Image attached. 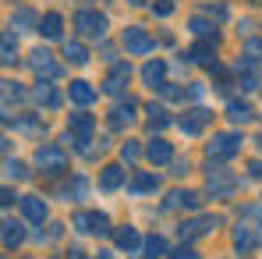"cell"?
I'll use <instances>...</instances> for the list:
<instances>
[{
    "mask_svg": "<svg viewBox=\"0 0 262 259\" xmlns=\"http://www.w3.org/2000/svg\"><path fill=\"white\" fill-rule=\"evenodd\" d=\"M234 188H237L234 174H227V167H220L216 160H209V174H206V192H209L213 199H230V195H234Z\"/></svg>",
    "mask_w": 262,
    "mask_h": 259,
    "instance_id": "obj_1",
    "label": "cell"
},
{
    "mask_svg": "<svg viewBox=\"0 0 262 259\" xmlns=\"http://www.w3.org/2000/svg\"><path fill=\"white\" fill-rule=\"evenodd\" d=\"M241 135L237 131H220V135H213V142H206V156L209 160H230V156H237L241 153Z\"/></svg>",
    "mask_w": 262,
    "mask_h": 259,
    "instance_id": "obj_2",
    "label": "cell"
},
{
    "mask_svg": "<svg viewBox=\"0 0 262 259\" xmlns=\"http://www.w3.org/2000/svg\"><path fill=\"white\" fill-rule=\"evenodd\" d=\"M36 167L43 174H50V177L53 174H64L68 171V153L60 146H39L36 149Z\"/></svg>",
    "mask_w": 262,
    "mask_h": 259,
    "instance_id": "obj_3",
    "label": "cell"
},
{
    "mask_svg": "<svg viewBox=\"0 0 262 259\" xmlns=\"http://www.w3.org/2000/svg\"><path fill=\"white\" fill-rule=\"evenodd\" d=\"M234 75H237V86L245 89V92H255L262 86V75H259V61H252L248 53H241L237 61H234Z\"/></svg>",
    "mask_w": 262,
    "mask_h": 259,
    "instance_id": "obj_4",
    "label": "cell"
},
{
    "mask_svg": "<svg viewBox=\"0 0 262 259\" xmlns=\"http://www.w3.org/2000/svg\"><path fill=\"white\" fill-rule=\"evenodd\" d=\"M92 131H96V117L92 114H71L68 117V138L64 142H75L82 149L85 142H92Z\"/></svg>",
    "mask_w": 262,
    "mask_h": 259,
    "instance_id": "obj_5",
    "label": "cell"
},
{
    "mask_svg": "<svg viewBox=\"0 0 262 259\" xmlns=\"http://www.w3.org/2000/svg\"><path fill=\"white\" fill-rule=\"evenodd\" d=\"M75 29H78L82 36L103 39V36H106V14H99V11H89V7H82V11L75 14Z\"/></svg>",
    "mask_w": 262,
    "mask_h": 259,
    "instance_id": "obj_6",
    "label": "cell"
},
{
    "mask_svg": "<svg viewBox=\"0 0 262 259\" xmlns=\"http://www.w3.org/2000/svg\"><path fill=\"white\" fill-rule=\"evenodd\" d=\"M121 43H124V50L135 53V57H142V53H152V50H156V39H152L142 25H128V29H124V36H121Z\"/></svg>",
    "mask_w": 262,
    "mask_h": 259,
    "instance_id": "obj_7",
    "label": "cell"
},
{
    "mask_svg": "<svg viewBox=\"0 0 262 259\" xmlns=\"http://www.w3.org/2000/svg\"><path fill=\"white\" fill-rule=\"evenodd\" d=\"M135 114H138V103L131 99V96H124V99H117L114 103V110H110V128L124 131L135 125Z\"/></svg>",
    "mask_w": 262,
    "mask_h": 259,
    "instance_id": "obj_8",
    "label": "cell"
},
{
    "mask_svg": "<svg viewBox=\"0 0 262 259\" xmlns=\"http://www.w3.org/2000/svg\"><path fill=\"white\" fill-rule=\"evenodd\" d=\"M213 121V114L209 110H202V107H195V110H188L181 121H177V128L184 131V135H202V128Z\"/></svg>",
    "mask_w": 262,
    "mask_h": 259,
    "instance_id": "obj_9",
    "label": "cell"
},
{
    "mask_svg": "<svg viewBox=\"0 0 262 259\" xmlns=\"http://www.w3.org/2000/svg\"><path fill=\"white\" fill-rule=\"evenodd\" d=\"M29 68H32L39 78H57V75H60V68H57L53 53H46V50H32V57H29Z\"/></svg>",
    "mask_w": 262,
    "mask_h": 259,
    "instance_id": "obj_10",
    "label": "cell"
},
{
    "mask_svg": "<svg viewBox=\"0 0 262 259\" xmlns=\"http://www.w3.org/2000/svg\"><path fill=\"white\" fill-rule=\"evenodd\" d=\"M128 78H131V64H114L110 68V75H106V82H103V92H110V96H121L124 92V86H128Z\"/></svg>",
    "mask_w": 262,
    "mask_h": 259,
    "instance_id": "obj_11",
    "label": "cell"
},
{
    "mask_svg": "<svg viewBox=\"0 0 262 259\" xmlns=\"http://www.w3.org/2000/svg\"><path fill=\"white\" fill-rule=\"evenodd\" d=\"M145 156H149V164H152V167L174 164V146H170L167 138H152V142L145 146Z\"/></svg>",
    "mask_w": 262,
    "mask_h": 259,
    "instance_id": "obj_12",
    "label": "cell"
},
{
    "mask_svg": "<svg viewBox=\"0 0 262 259\" xmlns=\"http://www.w3.org/2000/svg\"><path fill=\"white\" fill-rule=\"evenodd\" d=\"M199 206H202V199L191 188H174L167 195V210H199Z\"/></svg>",
    "mask_w": 262,
    "mask_h": 259,
    "instance_id": "obj_13",
    "label": "cell"
},
{
    "mask_svg": "<svg viewBox=\"0 0 262 259\" xmlns=\"http://www.w3.org/2000/svg\"><path fill=\"white\" fill-rule=\"evenodd\" d=\"M32 99H36L39 107H46V110H57V107H60V92L50 86V78H39V82H36V89H32Z\"/></svg>",
    "mask_w": 262,
    "mask_h": 259,
    "instance_id": "obj_14",
    "label": "cell"
},
{
    "mask_svg": "<svg viewBox=\"0 0 262 259\" xmlns=\"http://www.w3.org/2000/svg\"><path fill=\"white\" fill-rule=\"evenodd\" d=\"M255 245H259V234H255V227H248V224H237V227H234V249H237L241 256H248Z\"/></svg>",
    "mask_w": 262,
    "mask_h": 259,
    "instance_id": "obj_15",
    "label": "cell"
},
{
    "mask_svg": "<svg viewBox=\"0 0 262 259\" xmlns=\"http://www.w3.org/2000/svg\"><path fill=\"white\" fill-rule=\"evenodd\" d=\"M188 57H191L195 64H206V68H213V64H216V43H213V39H199V43L188 50Z\"/></svg>",
    "mask_w": 262,
    "mask_h": 259,
    "instance_id": "obj_16",
    "label": "cell"
},
{
    "mask_svg": "<svg viewBox=\"0 0 262 259\" xmlns=\"http://www.w3.org/2000/svg\"><path fill=\"white\" fill-rule=\"evenodd\" d=\"M18 203H21L25 220H32V224H43V220H46V203L39 199V195H21Z\"/></svg>",
    "mask_w": 262,
    "mask_h": 259,
    "instance_id": "obj_17",
    "label": "cell"
},
{
    "mask_svg": "<svg viewBox=\"0 0 262 259\" xmlns=\"http://www.w3.org/2000/svg\"><path fill=\"white\" fill-rule=\"evenodd\" d=\"M163 75H167V64H163V61H149V64L142 68V82L152 89V92L163 89Z\"/></svg>",
    "mask_w": 262,
    "mask_h": 259,
    "instance_id": "obj_18",
    "label": "cell"
},
{
    "mask_svg": "<svg viewBox=\"0 0 262 259\" xmlns=\"http://www.w3.org/2000/svg\"><path fill=\"white\" fill-rule=\"evenodd\" d=\"M114 242H117V249H121V252H135V249L142 245V234H138L135 227L124 224V227H114Z\"/></svg>",
    "mask_w": 262,
    "mask_h": 259,
    "instance_id": "obj_19",
    "label": "cell"
},
{
    "mask_svg": "<svg viewBox=\"0 0 262 259\" xmlns=\"http://www.w3.org/2000/svg\"><path fill=\"white\" fill-rule=\"evenodd\" d=\"M128 188L135 192V195H145V192H156L160 188V177L156 174H149V171H138L135 177L128 181Z\"/></svg>",
    "mask_w": 262,
    "mask_h": 259,
    "instance_id": "obj_20",
    "label": "cell"
},
{
    "mask_svg": "<svg viewBox=\"0 0 262 259\" xmlns=\"http://www.w3.org/2000/svg\"><path fill=\"white\" fill-rule=\"evenodd\" d=\"M121 185H124V167H117V164L103 167V174H99V188L103 192H117Z\"/></svg>",
    "mask_w": 262,
    "mask_h": 259,
    "instance_id": "obj_21",
    "label": "cell"
},
{
    "mask_svg": "<svg viewBox=\"0 0 262 259\" xmlns=\"http://www.w3.org/2000/svg\"><path fill=\"white\" fill-rule=\"evenodd\" d=\"M68 96H71V103H78V107H89V103L96 99V89L89 86V82H82V78H78V82H71V86H68Z\"/></svg>",
    "mask_w": 262,
    "mask_h": 259,
    "instance_id": "obj_22",
    "label": "cell"
},
{
    "mask_svg": "<svg viewBox=\"0 0 262 259\" xmlns=\"http://www.w3.org/2000/svg\"><path fill=\"white\" fill-rule=\"evenodd\" d=\"M21 242H25V227L7 216V220H4V249H18Z\"/></svg>",
    "mask_w": 262,
    "mask_h": 259,
    "instance_id": "obj_23",
    "label": "cell"
},
{
    "mask_svg": "<svg viewBox=\"0 0 262 259\" xmlns=\"http://www.w3.org/2000/svg\"><path fill=\"white\" fill-rule=\"evenodd\" d=\"M39 32H43L46 39H60V32H64V18H60L57 11L43 14V22H39Z\"/></svg>",
    "mask_w": 262,
    "mask_h": 259,
    "instance_id": "obj_24",
    "label": "cell"
},
{
    "mask_svg": "<svg viewBox=\"0 0 262 259\" xmlns=\"http://www.w3.org/2000/svg\"><path fill=\"white\" fill-rule=\"evenodd\" d=\"M227 117H230L234 125H248V121L255 117V110H252L248 103H241V99H230V103H227Z\"/></svg>",
    "mask_w": 262,
    "mask_h": 259,
    "instance_id": "obj_25",
    "label": "cell"
},
{
    "mask_svg": "<svg viewBox=\"0 0 262 259\" xmlns=\"http://www.w3.org/2000/svg\"><path fill=\"white\" fill-rule=\"evenodd\" d=\"M145 114H149V131H163V128H170V114L160 107V103H149L145 107Z\"/></svg>",
    "mask_w": 262,
    "mask_h": 259,
    "instance_id": "obj_26",
    "label": "cell"
},
{
    "mask_svg": "<svg viewBox=\"0 0 262 259\" xmlns=\"http://www.w3.org/2000/svg\"><path fill=\"white\" fill-rule=\"evenodd\" d=\"M188 29H191V32L199 36V39H213V43L220 39L216 25H213V22H206V18H191V22H188Z\"/></svg>",
    "mask_w": 262,
    "mask_h": 259,
    "instance_id": "obj_27",
    "label": "cell"
},
{
    "mask_svg": "<svg viewBox=\"0 0 262 259\" xmlns=\"http://www.w3.org/2000/svg\"><path fill=\"white\" fill-rule=\"evenodd\" d=\"M64 57H68L71 64H89V50H85V43H78V39H68V43H64Z\"/></svg>",
    "mask_w": 262,
    "mask_h": 259,
    "instance_id": "obj_28",
    "label": "cell"
},
{
    "mask_svg": "<svg viewBox=\"0 0 262 259\" xmlns=\"http://www.w3.org/2000/svg\"><path fill=\"white\" fill-rule=\"evenodd\" d=\"M142 249H145V259H160V256H167V242H163L160 234H149V238L142 242Z\"/></svg>",
    "mask_w": 262,
    "mask_h": 259,
    "instance_id": "obj_29",
    "label": "cell"
},
{
    "mask_svg": "<svg viewBox=\"0 0 262 259\" xmlns=\"http://www.w3.org/2000/svg\"><path fill=\"white\" fill-rule=\"evenodd\" d=\"M89 234H114L106 213H89Z\"/></svg>",
    "mask_w": 262,
    "mask_h": 259,
    "instance_id": "obj_30",
    "label": "cell"
},
{
    "mask_svg": "<svg viewBox=\"0 0 262 259\" xmlns=\"http://www.w3.org/2000/svg\"><path fill=\"white\" fill-rule=\"evenodd\" d=\"M14 57H18L14 36H11V32H4V39H0V61H4V64H14Z\"/></svg>",
    "mask_w": 262,
    "mask_h": 259,
    "instance_id": "obj_31",
    "label": "cell"
},
{
    "mask_svg": "<svg viewBox=\"0 0 262 259\" xmlns=\"http://www.w3.org/2000/svg\"><path fill=\"white\" fill-rule=\"evenodd\" d=\"M4 171H7V177H14V181H25V177H29V167H25L21 160H7Z\"/></svg>",
    "mask_w": 262,
    "mask_h": 259,
    "instance_id": "obj_32",
    "label": "cell"
},
{
    "mask_svg": "<svg viewBox=\"0 0 262 259\" xmlns=\"http://www.w3.org/2000/svg\"><path fill=\"white\" fill-rule=\"evenodd\" d=\"M177 234H181V242H191V238H199V234H202V224H199V220H188V224H181V227H177Z\"/></svg>",
    "mask_w": 262,
    "mask_h": 259,
    "instance_id": "obj_33",
    "label": "cell"
},
{
    "mask_svg": "<svg viewBox=\"0 0 262 259\" xmlns=\"http://www.w3.org/2000/svg\"><path fill=\"white\" fill-rule=\"evenodd\" d=\"M11 99H14V103H18V99H25V89L7 78V82H4V103H11Z\"/></svg>",
    "mask_w": 262,
    "mask_h": 259,
    "instance_id": "obj_34",
    "label": "cell"
},
{
    "mask_svg": "<svg viewBox=\"0 0 262 259\" xmlns=\"http://www.w3.org/2000/svg\"><path fill=\"white\" fill-rule=\"evenodd\" d=\"M32 22H36V14H32V11H18V14L11 18V29H29Z\"/></svg>",
    "mask_w": 262,
    "mask_h": 259,
    "instance_id": "obj_35",
    "label": "cell"
},
{
    "mask_svg": "<svg viewBox=\"0 0 262 259\" xmlns=\"http://www.w3.org/2000/svg\"><path fill=\"white\" fill-rule=\"evenodd\" d=\"M138 156H142V149H138L135 142H124V146H121V160H124V164H135Z\"/></svg>",
    "mask_w": 262,
    "mask_h": 259,
    "instance_id": "obj_36",
    "label": "cell"
},
{
    "mask_svg": "<svg viewBox=\"0 0 262 259\" xmlns=\"http://www.w3.org/2000/svg\"><path fill=\"white\" fill-rule=\"evenodd\" d=\"M170 259H202V252H199V249H191V245H181V249L170 252Z\"/></svg>",
    "mask_w": 262,
    "mask_h": 259,
    "instance_id": "obj_37",
    "label": "cell"
},
{
    "mask_svg": "<svg viewBox=\"0 0 262 259\" xmlns=\"http://www.w3.org/2000/svg\"><path fill=\"white\" fill-rule=\"evenodd\" d=\"M245 53H248V57H252V61H259V64H262V39H259V36H255V39H248V43H245Z\"/></svg>",
    "mask_w": 262,
    "mask_h": 259,
    "instance_id": "obj_38",
    "label": "cell"
},
{
    "mask_svg": "<svg viewBox=\"0 0 262 259\" xmlns=\"http://www.w3.org/2000/svg\"><path fill=\"white\" fill-rule=\"evenodd\" d=\"M152 14H156V18H170V14H174V4H170V0H163V4H152Z\"/></svg>",
    "mask_w": 262,
    "mask_h": 259,
    "instance_id": "obj_39",
    "label": "cell"
},
{
    "mask_svg": "<svg viewBox=\"0 0 262 259\" xmlns=\"http://www.w3.org/2000/svg\"><path fill=\"white\" fill-rule=\"evenodd\" d=\"M206 14H213L216 22H223V18H227V7H223V4H206Z\"/></svg>",
    "mask_w": 262,
    "mask_h": 259,
    "instance_id": "obj_40",
    "label": "cell"
},
{
    "mask_svg": "<svg viewBox=\"0 0 262 259\" xmlns=\"http://www.w3.org/2000/svg\"><path fill=\"white\" fill-rule=\"evenodd\" d=\"M18 128H21V131H43V125L32 121V117H25V121H18Z\"/></svg>",
    "mask_w": 262,
    "mask_h": 259,
    "instance_id": "obj_41",
    "label": "cell"
},
{
    "mask_svg": "<svg viewBox=\"0 0 262 259\" xmlns=\"http://www.w3.org/2000/svg\"><path fill=\"white\" fill-rule=\"evenodd\" d=\"M14 199H18V195H14V192H11V188H4V192H0V203H4V210H7V206H11V203H14Z\"/></svg>",
    "mask_w": 262,
    "mask_h": 259,
    "instance_id": "obj_42",
    "label": "cell"
},
{
    "mask_svg": "<svg viewBox=\"0 0 262 259\" xmlns=\"http://www.w3.org/2000/svg\"><path fill=\"white\" fill-rule=\"evenodd\" d=\"M248 174H252V177H262V160H252V164H248Z\"/></svg>",
    "mask_w": 262,
    "mask_h": 259,
    "instance_id": "obj_43",
    "label": "cell"
},
{
    "mask_svg": "<svg viewBox=\"0 0 262 259\" xmlns=\"http://www.w3.org/2000/svg\"><path fill=\"white\" fill-rule=\"evenodd\" d=\"M68 259H85V252H82V249H71V252H68Z\"/></svg>",
    "mask_w": 262,
    "mask_h": 259,
    "instance_id": "obj_44",
    "label": "cell"
},
{
    "mask_svg": "<svg viewBox=\"0 0 262 259\" xmlns=\"http://www.w3.org/2000/svg\"><path fill=\"white\" fill-rule=\"evenodd\" d=\"M96 259H114V256H110V252H99V256H96Z\"/></svg>",
    "mask_w": 262,
    "mask_h": 259,
    "instance_id": "obj_45",
    "label": "cell"
},
{
    "mask_svg": "<svg viewBox=\"0 0 262 259\" xmlns=\"http://www.w3.org/2000/svg\"><path fill=\"white\" fill-rule=\"evenodd\" d=\"M255 142H259V149H262V135H259V138H255Z\"/></svg>",
    "mask_w": 262,
    "mask_h": 259,
    "instance_id": "obj_46",
    "label": "cell"
},
{
    "mask_svg": "<svg viewBox=\"0 0 262 259\" xmlns=\"http://www.w3.org/2000/svg\"><path fill=\"white\" fill-rule=\"evenodd\" d=\"M131 4H142V0H131Z\"/></svg>",
    "mask_w": 262,
    "mask_h": 259,
    "instance_id": "obj_47",
    "label": "cell"
},
{
    "mask_svg": "<svg viewBox=\"0 0 262 259\" xmlns=\"http://www.w3.org/2000/svg\"><path fill=\"white\" fill-rule=\"evenodd\" d=\"M255 4H262V0H255Z\"/></svg>",
    "mask_w": 262,
    "mask_h": 259,
    "instance_id": "obj_48",
    "label": "cell"
}]
</instances>
